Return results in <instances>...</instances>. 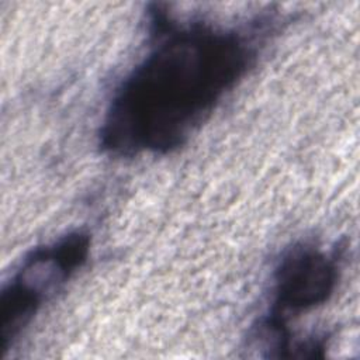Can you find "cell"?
<instances>
[{"label": "cell", "instance_id": "1", "mask_svg": "<svg viewBox=\"0 0 360 360\" xmlns=\"http://www.w3.org/2000/svg\"><path fill=\"white\" fill-rule=\"evenodd\" d=\"M284 22L273 10L238 27L183 22L155 4L148 11L149 49L112 91L100 150L115 159L179 150L243 82Z\"/></svg>", "mask_w": 360, "mask_h": 360}, {"label": "cell", "instance_id": "3", "mask_svg": "<svg viewBox=\"0 0 360 360\" xmlns=\"http://www.w3.org/2000/svg\"><path fill=\"white\" fill-rule=\"evenodd\" d=\"M345 249L338 243L325 250L311 242L287 248L271 271L267 312L290 321L292 315L326 304L340 281Z\"/></svg>", "mask_w": 360, "mask_h": 360}, {"label": "cell", "instance_id": "2", "mask_svg": "<svg viewBox=\"0 0 360 360\" xmlns=\"http://www.w3.org/2000/svg\"><path fill=\"white\" fill-rule=\"evenodd\" d=\"M91 233L75 229L35 246L15 267L0 294V357H4L39 311L87 263Z\"/></svg>", "mask_w": 360, "mask_h": 360}]
</instances>
